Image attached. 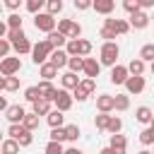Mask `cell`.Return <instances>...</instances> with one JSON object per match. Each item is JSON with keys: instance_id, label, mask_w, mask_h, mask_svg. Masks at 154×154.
<instances>
[{"instance_id": "cell-25", "label": "cell", "mask_w": 154, "mask_h": 154, "mask_svg": "<svg viewBox=\"0 0 154 154\" xmlns=\"http://www.w3.org/2000/svg\"><path fill=\"white\" fill-rule=\"evenodd\" d=\"M0 89L2 91H17L19 89V77H0Z\"/></svg>"}, {"instance_id": "cell-11", "label": "cell", "mask_w": 154, "mask_h": 154, "mask_svg": "<svg viewBox=\"0 0 154 154\" xmlns=\"http://www.w3.org/2000/svg\"><path fill=\"white\" fill-rule=\"evenodd\" d=\"M128 77H130L128 65H113V67H111V82H113V84H125Z\"/></svg>"}, {"instance_id": "cell-21", "label": "cell", "mask_w": 154, "mask_h": 154, "mask_svg": "<svg viewBox=\"0 0 154 154\" xmlns=\"http://www.w3.org/2000/svg\"><path fill=\"white\" fill-rule=\"evenodd\" d=\"M51 103H53V101H48V99H38V101H34V103H31V111H34V113H38V116H48V113L53 111V108H51Z\"/></svg>"}, {"instance_id": "cell-45", "label": "cell", "mask_w": 154, "mask_h": 154, "mask_svg": "<svg viewBox=\"0 0 154 154\" xmlns=\"http://www.w3.org/2000/svg\"><path fill=\"white\" fill-rule=\"evenodd\" d=\"M123 10L132 14V12H137V10H142V7H140V0H123Z\"/></svg>"}, {"instance_id": "cell-29", "label": "cell", "mask_w": 154, "mask_h": 154, "mask_svg": "<svg viewBox=\"0 0 154 154\" xmlns=\"http://www.w3.org/2000/svg\"><path fill=\"white\" fill-rule=\"evenodd\" d=\"M65 132H67V142H77V140H79V135H82V130H79V125H77V123L65 125Z\"/></svg>"}, {"instance_id": "cell-44", "label": "cell", "mask_w": 154, "mask_h": 154, "mask_svg": "<svg viewBox=\"0 0 154 154\" xmlns=\"http://www.w3.org/2000/svg\"><path fill=\"white\" fill-rule=\"evenodd\" d=\"M7 26H10V29H22V17H19L17 12H12V14L7 17Z\"/></svg>"}, {"instance_id": "cell-32", "label": "cell", "mask_w": 154, "mask_h": 154, "mask_svg": "<svg viewBox=\"0 0 154 154\" xmlns=\"http://www.w3.org/2000/svg\"><path fill=\"white\" fill-rule=\"evenodd\" d=\"M17 142H19L22 147H31V142H34V130L24 128V130H22V135L17 137Z\"/></svg>"}, {"instance_id": "cell-2", "label": "cell", "mask_w": 154, "mask_h": 154, "mask_svg": "<svg viewBox=\"0 0 154 154\" xmlns=\"http://www.w3.org/2000/svg\"><path fill=\"white\" fill-rule=\"evenodd\" d=\"M118 55H120V48H118L116 41H103V43H101V51H99L101 65H108V67L118 65Z\"/></svg>"}, {"instance_id": "cell-26", "label": "cell", "mask_w": 154, "mask_h": 154, "mask_svg": "<svg viewBox=\"0 0 154 154\" xmlns=\"http://www.w3.org/2000/svg\"><path fill=\"white\" fill-rule=\"evenodd\" d=\"M19 147L22 144L14 137H7V140H2V147L0 149H2V154H19Z\"/></svg>"}, {"instance_id": "cell-24", "label": "cell", "mask_w": 154, "mask_h": 154, "mask_svg": "<svg viewBox=\"0 0 154 154\" xmlns=\"http://www.w3.org/2000/svg\"><path fill=\"white\" fill-rule=\"evenodd\" d=\"M38 75H41L43 79H53V77L58 75V67H55L51 60H46L43 65H38Z\"/></svg>"}, {"instance_id": "cell-43", "label": "cell", "mask_w": 154, "mask_h": 154, "mask_svg": "<svg viewBox=\"0 0 154 154\" xmlns=\"http://www.w3.org/2000/svg\"><path fill=\"white\" fill-rule=\"evenodd\" d=\"M120 128H123V120H120L118 116H111V123H108V132H111V135H116V132H120Z\"/></svg>"}, {"instance_id": "cell-19", "label": "cell", "mask_w": 154, "mask_h": 154, "mask_svg": "<svg viewBox=\"0 0 154 154\" xmlns=\"http://www.w3.org/2000/svg\"><path fill=\"white\" fill-rule=\"evenodd\" d=\"M135 118H137V123H142V125H149V123H152V118H154V111H152L149 106H137V111H135Z\"/></svg>"}, {"instance_id": "cell-15", "label": "cell", "mask_w": 154, "mask_h": 154, "mask_svg": "<svg viewBox=\"0 0 154 154\" xmlns=\"http://www.w3.org/2000/svg\"><path fill=\"white\" fill-rule=\"evenodd\" d=\"M99 72H101V60H96V58H84V75L87 77H99Z\"/></svg>"}, {"instance_id": "cell-51", "label": "cell", "mask_w": 154, "mask_h": 154, "mask_svg": "<svg viewBox=\"0 0 154 154\" xmlns=\"http://www.w3.org/2000/svg\"><path fill=\"white\" fill-rule=\"evenodd\" d=\"M65 154H84V152L77 149V147H70V149H65Z\"/></svg>"}, {"instance_id": "cell-53", "label": "cell", "mask_w": 154, "mask_h": 154, "mask_svg": "<svg viewBox=\"0 0 154 154\" xmlns=\"http://www.w3.org/2000/svg\"><path fill=\"white\" fill-rule=\"evenodd\" d=\"M149 70H152V75H154V60H152V65H149Z\"/></svg>"}, {"instance_id": "cell-12", "label": "cell", "mask_w": 154, "mask_h": 154, "mask_svg": "<svg viewBox=\"0 0 154 154\" xmlns=\"http://www.w3.org/2000/svg\"><path fill=\"white\" fill-rule=\"evenodd\" d=\"M96 108H99L101 113L116 111V96H111V94H99V96H96Z\"/></svg>"}, {"instance_id": "cell-23", "label": "cell", "mask_w": 154, "mask_h": 154, "mask_svg": "<svg viewBox=\"0 0 154 154\" xmlns=\"http://www.w3.org/2000/svg\"><path fill=\"white\" fill-rule=\"evenodd\" d=\"M48 41H51L55 48H63V46H67L70 36H65L63 31H58V29H55V31H51V34H48Z\"/></svg>"}, {"instance_id": "cell-16", "label": "cell", "mask_w": 154, "mask_h": 154, "mask_svg": "<svg viewBox=\"0 0 154 154\" xmlns=\"http://www.w3.org/2000/svg\"><path fill=\"white\" fill-rule=\"evenodd\" d=\"M24 116H26V111H24V106H10L7 111H5V118H7V123H22L24 120Z\"/></svg>"}, {"instance_id": "cell-1", "label": "cell", "mask_w": 154, "mask_h": 154, "mask_svg": "<svg viewBox=\"0 0 154 154\" xmlns=\"http://www.w3.org/2000/svg\"><path fill=\"white\" fill-rule=\"evenodd\" d=\"M7 38L12 41V48L17 51V55H26V53H31V51H34L31 41L26 38V34H24L22 29H10Z\"/></svg>"}, {"instance_id": "cell-39", "label": "cell", "mask_w": 154, "mask_h": 154, "mask_svg": "<svg viewBox=\"0 0 154 154\" xmlns=\"http://www.w3.org/2000/svg\"><path fill=\"white\" fill-rule=\"evenodd\" d=\"M46 2H48V0H26V10H29L31 14H38L41 7H46Z\"/></svg>"}, {"instance_id": "cell-30", "label": "cell", "mask_w": 154, "mask_h": 154, "mask_svg": "<svg viewBox=\"0 0 154 154\" xmlns=\"http://www.w3.org/2000/svg\"><path fill=\"white\" fill-rule=\"evenodd\" d=\"M24 99H26L29 103H34V101H38V99H43V96H41V89H38V87H26V89H24Z\"/></svg>"}, {"instance_id": "cell-36", "label": "cell", "mask_w": 154, "mask_h": 154, "mask_svg": "<svg viewBox=\"0 0 154 154\" xmlns=\"http://www.w3.org/2000/svg\"><path fill=\"white\" fill-rule=\"evenodd\" d=\"M130 108V96L128 94H116V111H128Z\"/></svg>"}, {"instance_id": "cell-46", "label": "cell", "mask_w": 154, "mask_h": 154, "mask_svg": "<svg viewBox=\"0 0 154 154\" xmlns=\"http://www.w3.org/2000/svg\"><path fill=\"white\" fill-rule=\"evenodd\" d=\"M10 48H12V41L10 38H0V58H7Z\"/></svg>"}, {"instance_id": "cell-37", "label": "cell", "mask_w": 154, "mask_h": 154, "mask_svg": "<svg viewBox=\"0 0 154 154\" xmlns=\"http://www.w3.org/2000/svg\"><path fill=\"white\" fill-rule=\"evenodd\" d=\"M22 123H24V128H29V130H36V128H38V113H34V111H31V113H26Z\"/></svg>"}, {"instance_id": "cell-54", "label": "cell", "mask_w": 154, "mask_h": 154, "mask_svg": "<svg viewBox=\"0 0 154 154\" xmlns=\"http://www.w3.org/2000/svg\"><path fill=\"white\" fill-rule=\"evenodd\" d=\"M149 125H152V128H154V118H152V123H149Z\"/></svg>"}, {"instance_id": "cell-38", "label": "cell", "mask_w": 154, "mask_h": 154, "mask_svg": "<svg viewBox=\"0 0 154 154\" xmlns=\"http://www.w3.org/2000/svg\"><path fill=\"white\" fill-rule=\"evenodd\" d=\"M111 147H116V149H125V147H128V140H125V135H120V132L111 135Z\"/></svg>"}, {"instance_id": "cell-50", "label": "cell", "mask_w": 154, "mask_h": 154, "mask_svg": "<svg viewBox=\"0 0 154 154\" xmlns=\"http://www.w3.org/2000/svg\"><path fill=\"white\" fill-rule=\"evenodd\" d=\"M140 7L142 10H149V7H154V0H140Z\"/></svg>"}, {"instance_id": "cell-41", "label": "cell", "mask_w": 154, "mask_h": 154, "mask_svg": "<svg viewBox=\"0 0 154 154\" xmlns=\"http://www.w3.org/2000/svg\"><path fill=\"white\" fill-rule=\"evenodd\" d=\"M48 137L55 140V142H65L67 140V132H65V128H51V135Z\"/></svg>"}, {"instance_id": "cell-52", "label": "cell", "mask_w": 154, "mask_h": 154, "mask_svg": "<svg viewBox=\"0 0 154 154\" xmlns=\"http://www.w3.org/2000/svg\"><path fill=\"white\" fill-rule=\"evenodd\" d=\"M137 154H154V152H149V149H142V152H137Z\"/></svg>"}, {"instance_id": "cell-10", "label": "cell", "mask_w": 154, "mask_h": 154, "mask_svg": "<svg viewBox=\"0 0 154 154\" xmlns=\"http://www.w3.org/2000/svg\"><path fill=\"white\" fill-rule=\"evenodd\" d=\"M144 87H147V82H144V77H142V75H130V77H128V82H125L128 94H142V91H144Z\"/></svg>"}, {"instance_id": "cell-35", "label": "cell", "mask_w": 154, "mask_h": 154, "mask_svg": "<svg viewBox=\"0 0 154 154\" xmlns=\"http://www.w3.org/2000/svg\"><path fill=\"white\" fill-rule=\"evenodd\" d=\"M43 154H65V149H63V142H55V140H48V144H46V149H43Z\"/></svg>"}, {"instance_id": "cell-49", "label": "cell", "mask_w": 154, "mask_h": 154, "mask_svg": "<svg viewBox=\"0 0 154 154\" xmlns=\"http://www.w3.org/2000/svg\"><path fill=\"white\" fill-rule=\"evenodd\" d=\"M19 5H22V0H5V7H7L10 12H17Z\"/></svg>"}, {"instance_id": "cell-5", "label": "cell", "mask_w": 154, "mask_h": 154, "mask_svg": "<svg viewBox=\"0 0 154 154\" xmlns=\"http://www.w3.org/2000/svg\"><path fill=\"white\" fill-rule=\"evenodd\" d=\"M65 51H67L70 55H82V58H87V55L91 53V41H87V38H70L67 46H65Z\"/></svg>"}, {"instance_id": "cell-20", "label": "cell", "mask_w": 154, "mask_h": 154, "mask_svg": "<svg viewBox=\"0 0 154 154\" xmlns=\"http://www.w3.org/2000/svg\"><path fill=\"white\" fill-rule=\"evenodd\" d=\"M36 87L41 89V96H43V99H48V101H53V99H55V91H58V89L51 84V79H41Z\"/></svg>"}, {"instance_id": "cell-22", "label": "cell", "mask_w": 154, "mask_h": 154, "mask_svg": "<svg viewBox=\"0 0 154 154\" xmlns=\"http://www.w3.org/2000/svg\"><path fill=\"white\" fill-rule=\"evenodd\" d=\"M46 120H48V125H51V128H63L65 116H63V111H60V108H53V111L46 116Z\"/></svg>"}, {"instance_id": "cell-34", "label": "cell", "mask_w": 154, "mask_h": 154, "mask_svg": "<svg viewBox=\"0 0 154 154\" xmlns=\"http://www.w3.org/2000/svg\"><path fill=\"white\" fill-rule=\"evenodd\" d=\"M140 142H142L144 147L154 144V128H152V125H149V128H144V130L140 132Z\"/></svg>"}, {"instance_id": "cell-27", "label": "cell", "mask_w": 154, "mask_h": 154, "mask_svg": "<svg viewBox=\"0 0 154 154\" xmlns=\"http://www.w3.org/2000/svg\"><path fill=\"white\" fill-rule=\"evenodd\" d=\"M144 65H147V63L137 55V58H132V60L128 63V70H130V75H144Z\"/></svg>"}, {"instance_id": "cell-17", "label": "cell", "mask_w": 154, "mask_h": 154, "mask_svg": "<svg viewBox=\"0 0 154 154\" xmlns=\"http://www.w3.org/2000/svg\"><path fill=\"white\" fill-rule=\"evenodd\" d=\"M91 10H96L99 14L108 17V14L116 10V0H94V7H91Z\"/></svg>"}, {"instance_id": "cell-13", "label": "cell", "mask_w": 154, "mask_h": 154, "mask_svg": "<svg viewBox=\"0 0 154 154\" xmlns=\"http://www.w3.org/2000/svg\"><path fill=\"white\" fill-rule=\"evenodd\" d=\"M130 26H132V29H147V26H149V14H147L144 10L132 12V14H130Z\"/></svg>"}, {"instance_id": "cell-40", "label": "cell", "mask_w": 154, "mask_h": 154, "mask_svg": "<svg viewBox=\"0 0 154 154\" xmlns=\"http://www.w3.org/2000/svg\"><path fill=\"white\" fill-rule=\"evenodd\" d=\"M72 96H75L77 101H87V99L91 96V91H87V89L82 87V82H79V87H75V89H72Z\"/></svg>"}, {"instance_id": "cell-14", "label": "cell", "mask_w": 154, "mask_h": 154, "mask_svg": "<svg viewBox=\"0 0 154 154\" xmlns=\"http://www.w3.org/2000/svg\"><path fill=\"white\" fill-rule=\"evenodd\" d=\"M48 60H51V63H53V65L60 70V67H65V65H67V60H70V53H67L65 48H55V51L51 53V58H48Z\"/></svg>"}, {"instance_id": "cell-4", "label": "cell", "mask_w": 154, "mask_h": 154, "mask_svg": "<svg viewBox=\"0 0 154 154\" xmlns=\"http://www.w3.org/2000/svg\"><path fill=\"white\" fill-rule=\"evenodd\" d=\"M55 14H51V12H38V14H34V26H36V31H43V34H51V31H55Z\"/></svg>"}, {"instance_id": "cell-9", "label": "cell", "mask_w": 154, "mask_h": 154, "mask_svg": "<svg viewBox=\"0 0 154 154\" xmlns=\"http://www.w3.org/2000/svg\"><path fill=\"white\" fill-rule=\"evenodd\" d=\"M103 26H108V29H113L118 36H123V34H128L132 26H130V22H125V19H113L111 14L103 19Z\"/></svg>"}, {"instance_id": "cell-31", "label": "cell", "mask_w": 154, "mask_h": 154, "mask_svg": "<svg viewBox=\"0 0 154 154\" xmlns=\"http://www.w3.org/2000/svg\"><path fill=\"white\" fill-rule=\"evenodd\" d=\"M108 123H111V116L99 111V116L94 118V125H96V130H108Z\"/></svg>"}, {"instance_id": "cell-6", "label": "cell", "mask_w": 154, "mask_h": 154, "mask_svg": "<svg viewBox=\"0 0 154 154\" xmlns=\"http://www.w3.org/2000/svg\"><path fill=\"white\" fill-rule=\"evenodd\" d=\"M58 31H63V34L70 36V38H79L82 26H79L75 19H58Z\"/></svg>"}, {"instance_id": "cell-18", "label": "cell", "mask_w": 154, "mask_h": 154, "mask_svg": "<svg viewBox=\"0 0 154 154\" xmlns=\"http://www.w3.org/2000/svg\"><path fill=\"white\" fill-rule=\"evenodd\" d=\"M79 77H77V72H72V70H67L63 77H60V84H63V89H75V87H79Z\"/></svg>"}, {"instance_id": "cell-48", "label": "cell", "mask_w": 154, "mask_h": 154, "mask_svg": "<svg viewBox=\"0 0 154 154\" xmlns=\"http://www.w3.org/2000/svg\"><path fill=\"white\" fill-rule=\"evenodd\" d=\"M116 36H118V34H116L113 29H108V26H103V29H101V38H103V41H113Z\"/></svg>"}, {"instance_id": "cell-3", "label": "cell", "mask_w": 154, "mask_h": 154, "mask_svg": "<svg viewBox=\"0 0 154 154\" xmlns=\"http://www.w3.org/2000/svg\"><path fill=\"white\" fill-rule=\"evenodd\" d=\"M53 51H55V46H53L48 38H41L38 43H34V51H31V60H34V65H36V67L43 65V63L51 58Z\"/></svg>"}, {"instance_id": "cell-8", "label": "cell", "mask_w": 154, "mask_h": 154, "mask_svg": "<svg viewBox=\"0 0 154 154\" xmlns=\"http://www.w3.org/2000/svg\"><path fill=\"white\" fill-rule=\"evenodd\" d=\"M72 101H75V96H72L67 89H58V91H55V99H53V103H55V108H60L63 113L72 108Z\"/></svg>"}, {"instance_id": "cell-33", "label": "cell", "mask_w": 154, "mask_h": 154, "mask_svg": "<svg viewBox=\"0 0 154 154\" xmlns=\"http://www.w3.org/2000/svg\"><path fill=\"white\" fill-rule=\"evenodd\" d=\"M140 58H142L144 63H152V60H154V43H144V46L140 48Z\"/></svg>"}, {"instance_id": "cell-42", "label": "cell", "mask_w": 154, "mask_h": 154, "mask_svg": "<svg viewBox=\"0 0 154 154\" xmlns=\"http://www.w3.org/2000/svg\"><path fill=\"white\" fill-rule=\"evenodd\" d=\"M46 12L60 14V12H63V0H48V2H46Z\"/></svg>"}, {"instance_id": "cell-28", "label": "cell", "mask_w": 154, "mask_h": 154, "mask_svg": "<svg viewBox=\"0 0 154 154\" xmlns=\"http://www.w3.org/2000/svg\"><path fill=\"white\" fill-rule=\"evenodd\" d=\"M67 67H70L72 72H84V58H82V55H70Z\"/></svg>"}, {"instance_id": "cell-47", "label": "cell", "mask_w": 154, "mask_h": 154, "mask_svg": "<svg viewBox=\"0 0 154 154\" xmlns=\"http://www.w3.org/2000/svg\"><path fill=\"white\" fill-rule=\"evenodd\" d=\"M77 10H91L94 7V0H72Z\"/></svg>"}, {"instance_id": "cell-7", "label": "cell", "mask_w": 154, "mask_h": 154, "mask_svg": "<svg viewBox=\"0 0 154 154\" xmlns=\"http://www.w3.org/2000/svg\"><path fill=\"white\" fill-rule=\"evenodd\" d=\"M22 70V60L19 58H2L0 60V72H2V77H12V75H17Z\"/></svg>"}]
</instances>
